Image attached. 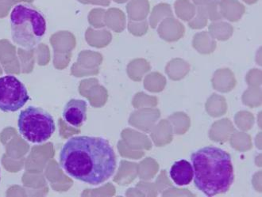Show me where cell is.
I'll return each mask as SVG.
<instances>
[{
  "instance_id": "1",
  "label": "cell",
  "mask_w": 262,
  "mask_h": 197,
  "mask_svg": "<svg viewBox=\"0 0 262 197\" xmlns=\"http://www.w3.org/2000/svg\"><path fill=\"white\" fill-rule=\"evenodd\" d=\"M60 165L69 176L92 185H101L116 168L115 151L103 138L75 136L60 152Z\"/></svg>"
},
{
  "instance_id": "5",
  "label": "cell",
  "mask_w": 262,
  "mask_h": 197,
  "mask_svg": "<svg viewBox=\"0 0 262 197\" xmlns=\"http://www.w3.org/2000/svg\"><path fill=\"white\" fill-rule=\"evenodd\" d=\"M29 100L27 87L15 76L0 78V110L6 113L18 111Z\"/></svg>"
},
{
  "instance_id": "4",
  "label": "cell",
  "mask_w": 262,
  "mask_h": 197,
  "mask_svg": "<svg viewBox=\"0 0 262 197\" xmlns=\"http://www.w3.org/2000/svg\"><path fill=\"white\" fill-rule=\"evenodd\" d=\"M19 133L26 140L41 143L49 140L56 130L53 116L41 108L29 106L18 116Z\"/></svg>"
},
{
  "instance_id": "6",
  "label": "cell",
  "mask_w": 262,
  "mask_h": 197,
  "mask_svg": "<svg viewBox=\"0 0 262 197\" xmlns=\"http://www.w3.org/2000/svg\"><path fill=\"white\" fill-rule=\"evenodd\" d=\"M87 110L88 104L85 101L71 99L63 109V120L73 127H81L87 120Z\"/></svg>"
},
{
  "instance_id": "2",
  "label": "cell",
  "mask_w": 262,
  "mask_h": 197,
  "mask_svg": "<svg viewBox=\"0 0 262 197\" xmlns=\"http://www.w3.org/2000/svg\"><path fill=\"white\" fill-rule=\"evenodd\" d=\"M194 185L207 196L225 193L234 180L231 157L216 146H205L191 156Z\"/></svg>"
},
{
  "instance_id": "8",
  "label": "cell",
  "mask_w": 262,
  "mask_h": 197,
  "mask_svg": "<svg viewBox=\"0 0 262 197\" xmlns=\"http://www.w3.org/2000/svg\"><path fill=\"white\" fill-rule=\"evenodd\" d=\"M0 172H1V169H0ZM0 180H1V175H0Z\"/></svg>"
},
{
  "instance_id": "7",
  "label": "cell",
  "mask_w": 262,
  "mask_h": 197,
  "mask_svg": "<svg viewBox=\"0 0 262 197\" xmlns=\"http://www.w3.org/2000/svg\"><path fill=\"white\" fill-rule=\"evenodd\" d=\"M170 176L176 185H189L194 176L192 165L186 160L177 161L171 168Z\"/></svg>"
},
{
  "instance_id": "3",
  "label": "cell",
  "mask_w": 262,
  "mask_h": 197,
  "mask_svg": "<svg viewBox=\"0 0 262 197\" xmlns=\"http://www.w3.org/2000/svg\"><path fill=\"white\" fill-rule=\"evenodd\" d=\"M11 37L17 45L31 50L42 41L47 30L44 15L30 4H18L11 13Z\"/></svg>"
}]
</instances>
